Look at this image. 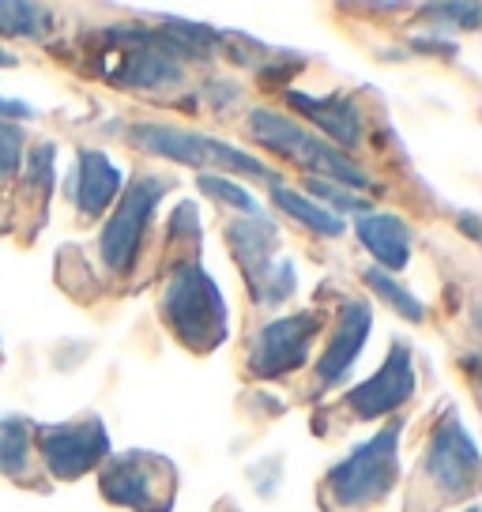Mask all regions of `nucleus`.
Wrapping results in <instances>:
<instances>
[{
    "instance_id": "10",
    "label": "nucleus",
    "mask_w": 482,
    "mask_h": 512,
    "mask_svg": "<svg viewBox=\"0 0 482 512\" xmlns=\"http://www.w3.org/2000/svg\"><path fill=\"white\" fill-rule=\"evenodd\" d=\"M129 136L136 144L159 155V159L181 162V166H196V170H241L249 177H268V166L253 155H245L241 147H230L223 140H211L200 132H185V128L170 125H132Z\"/></svg>"
},
{
    "instance_id": "8",
    "label": "nucleus",
    "mask_w": 482,
    "mask_h": 512,
    "mask_svg": "<svg viewBox=\"0 0 482 512\" xmlns=\"http://www.w3.org/2000/svg\"><path fill=\"white\" fill-rule=\"evenodd\" d=\"M174 181L159 174H140L129 189L121 192V204L113 211V219L102 230V241H98V253H102V264L110 268L113 275L132 272L136 256L144 249L147 226H151V215L159 208V200L166 196Z\"/></svg>"
},
{
    "instance_id": "14",
    "label": "nucleus",
    "mask_w": 482,
    "mask_h": 512,
    "mask_svg": "<svg viewBox=\"0 0 482 512\" xmlns=\"http://www.w3.org/2000/svg\"><path fill=\"white\" fill-rule=\"evenodd\" d=\"M121 192V170L106 151L83 147L72 170V200L83 219H98Z\"/></svg>"
},
{
    "instance_id": "1",
    "label": "nucleus",
    "mask_w": 482,
    "mask_h": 512,
    "mask_svg": "<svg viewBox=\"0 0 482 512\" xmlns=\"http://www.w3.org/2000/svg\"><path fill=\"white\" fill-rule=\"evenodd\" d=\"M159 313L170 336L193 354H211L215 347H223L230 332L226 302L219 294V283L200 264V249H189V253L181 249V256L170 264V275L159 294Z\"/></svg>"
},
{
    "instance_id": "17",
    "label": "nucleus",
    "mask_w": 482,
    "mask_h": 512,
    "mask_svg": "<svg viewBox=\"0 0 482 512\" xmlns=\"http://www.w3.org/2000/svg\"><path fill=\"white\" fill-rule=\"evenodd\" d=\"M272 200H275V208H283L290 219H298L302 226H309L313 234H324V238H339V234H343V219H339L336 211L313 204L302 192H290L287 185H279V181H272Z\"/></svg>"
},
{
    "instance_id": "15",
    "label": "nucleus",
    "mask_w": 482,
    "mask_h": 512,
    "mask_svg": "<svg viewBox=\"0 0 482 512\" xmlns=\"http://www.w3.org/2000/svg\"><path fill=\"white\" fill-rule=\"evenodd\" d=\"M287 102L306 113L309 121L328 136V144L332 147L336 144L339 147L362 144V110L354 106L351 98H339V95L313 98V95H298V91H290Z\"/></svg>"
},
{
    "instance_id": "23",
    "label": "nucleus",
    "mask_w": 482,
    "mask_h": 512,
    "mask_svg": "<svg viewBox=\"0 0 482 512\" xmlns=\"http://www.w3.org/2000/svg\"><path fill=\"white\" fill-rule=\"evenodd\" d=\"M306 189L317 192V196H321V200H328V204H336V215H339V211H366V200H358L351 189L332 185V181H324V177H309Z\"/></svg>"
},
{
    "instance_id": "3",
    "label": "nucleus",
    "mask_w": 482,
    "mask_h": 512,
    "mask_svg": "<svg viewBox=\"0 0 482 512\" xmlns=\"http://www.w3.org/2000/svg\"><path fill=\"white\" fill-rule=\"evenodd\" d=\"M400 433L403 422H388L385 430L343 456L321 482V505L328 512H358L377 505L400 482Z\"/></svg>"
},
{
    "instance_id": "9",
    "label": "nucleus",
    "mask_w": 482,
    "mask_h": 512,
    "mask_svg": "<svg viewBox=\"0 0 482 512\" xmlns=\"http://www.w3.org/2000/svg\"><path fill=\"white\" fill-rule=\"evenodd\" d=\"M34 445L38 456L53 479L72 482L83 479L87 471L106 464L110 456V433L102 426L98 415H80L68 422H49V426H34Z\"/></svg>"
},
{
    "instance_id": "25",
    "label": "nucleus",
    "mask_w": 482,
    "mask_h": 512,
    "mask_svg": "<svg viewBox=\"0 0 482 512\" xmlns=\"http://www.w3.org/2000/svg\"><path fill=\"white\" fill-rule=\"evenodd\" d=\"M0 64H16V57H12L8 49H0Z\"/></svg>"
},
{
    "instance_id": "12",
    "label": "nucleus",
    "mask_w": 482,
    "mask_h": 512,
    "mask_svg": "<svg viewBox=\"0 0 482 512\" xmlns=\"http://www.w3.org/2000/svg\"><path fill=\"white\" fill-rule=\"evenodd\" d=\"M411 392H415V366H411V347L400 339L385 358V366L377 369L370 381H362L347 392V411L354 418L392 415L396 407L411 400Z\"/></svg>"
},
{
    "instance_id": "5",
    "label": "nucleus",
    "mask_w": 482,
    "mask_h": 512,
    "mask_svg": "<svg viewBox=\"0 0 482 512\" xmlns=\"http://www.w3.org/2000/svg\"><path fill=\"white\" fill-rule=\"evenodd\" d=\"M98 490L110 505L132 512H170L177 501V464L162 452L129 448L121 456H110Z\"/></svg>"
},
{
    "instance_id": "22",
    "label": "nucleus",
    "mask_w": 482,
    "mask_h": 512,
    "mask_svg": "<svg viewBox=\"0 0 482 512\" xmlns=\"http://www.w3.org/2000/svg\"><path fill=\"white\" fill-rule=\"evenodd\" d=\"M200 189L215 196V200H223L230 208H241L245 215H257V200H253V192L234 185V181H226V177H211V174H200Z\"/></svg>"
},
{
    "instance_id": "2",
    "label": "nucleus",
    "mask_w": 482,
    "mask_h": 512,
    "mask_svg": "<svg viewBox=\"0 0 482 512\" xmlns=\"http://www.w3.org/2000/svg\"><path fill=\"white\" fill-rule=\"evenodd\" d=\"M479 486V448L456 411H445L430 430V445L418 456V475L407 490V512H441L475 494Z\"/></svg>"
},
{
    "instance_id": "18",
    "label": "nucleus",
    "mask_w": 482,
    "mask_h": 512,
    "mask_svg": "<svg viewBox=\"0 0 482 512\" xmlns=\"http://www.w3.org/2000/svg\"><path fill=\"white\" fill-rule=\"evenodd\" d=\"M31 437L34 422L19 415H0V475L23 479L31 467Z\"/></svg>"
},
{
    "instance_id": "11",
    "label": "nucleus",
    "mask_w": 482,
    "mask_h": 512,
    "mask_svg": "<svg viewBox=\"0 0 482 512\" xmlns=\"http://www.w3.org/2000/svg\"><path fill=\"white\" fill-rule=\"evenodd\" d=\"M317 332H321V317L317 313H294V317L268 320L253 336V343H249L245 369L257 381H279L287 373H298V369L306 366Z\"/></svg>"
},
{
    "instance_id": "20",
    "label": "nucleus",
    "mask_w": 482,
    "mask_h": 512,
    "mask_svg": "<svg viewBox=\"0 0 482 512\" xmlns=\"http://www.w3.org/2000/svg\"><path fill=\"white\" fill-rule=\"evenodd\" d=\"M362 279H366V287L377 290V294H381V298H385V302L392 305L403 320H422V317H426V305L418 302L415 294L403 287V283H396L388 272H381V268H366V272H362Z\"/></svg>"
},
{
    "instance_id": "16",
    "label": "nucleus",
    "mask_w": 482,
    "mask_h": 512,
    "mask_svg": "<svg viewBox=\"0 0 482 512\" xmlns=\"http://www.w3.org/2000/svg\"><path fill=\"white\" fill-rule=\"evenodd\" d=\"M358 241L370 249L381 272H400L411 260V230L400 215H358Z\"/></svg>"
},
{
    "instance_id": "6",
    "label": "nucleus",
    "mask_w": 482,
    "mask_h": 512,
    "mask_svg": "<svg viewBox=\"0 0 482 512\" xmlns=\"http://www.w3.org/2000/svg\"><path fill=\"white\" fill-rule=\"evenodd\" d=\"M98 53H102L98 72L117 87H166L181 80V64L159 31L151 34L144 27H110L102 31Z\"/></svg>"
},
{
    "instance_id": "24",
    "label": "nucleus",
    "mask_w": 482,
    "mask_h": 512,
    "mask_svg": "<svg viewBox=\"0 0 482 512\" xmlns=\"http://www.w3.org/2000/svg\"><path fill=\"white\" fill-rule=\"evenodd\" d=\"M8 117H34V106H27V102H12V98H0V121H8Z\"/></svg>"
},
{
    "instance_id": "19",
    "label": "nucleus",
    "mask_w": 482,
    "mask_h": 512,
    "mask_svg": "<svg viewBox=\"0 0 482 512\" xmlns=\"http://www.w3.org/2000/svg\"><path fill=\"white\" fill-rule=\"evenodd\" d=\"M53 31V12L42 4H0V34L8 38H46Z\"/></svg>"
},
{
    "instance_id": "21",
    "label": "nucleus",
    "mask_w": 482,
    "mask_h": 512,
    "mask_svg": "<svg viewBox=\"0 0 482 512\" xmlns=\"http://www.w3.org/2000/svg\"><path fill=\"white\" fill-rule=\"evenodd\" d=\"M19 162H23V128L12 121H0V196L16 181Z\"/></svg>"
},
{
    "instance_id": "13",
    "label": "nucleus",
    "mask_w": 482,
    "mask_h": 512,
    "mask_svg": "<svg viewBox=\"0 0 482 512\" xmlns=\"http://www.w3.org/2000/svg\"><path fill=\"white\" fill-rule=\"evenodd\" d=\"M370 328H373V309L370 302H362V298H351V302H343L336 317V328H332V336H328V347H324L321 362H317V388H332L339 384L347 373H351L354 358L362 354L366 347V339H370Z\"/></svg>"
},
{
    "instance_id": "7",
    "label": "nucleus",
    "mask_w": 482,
    "mask_h": 512,
    "mask_svg": "<svg viewBox=\"0 0 482 512\" xmlns=\"http://www.w3.org/2000/svg\"><path fill=\"white\" fill-rule=\"evenodd\" d=\"M275 226L260 223L257 215L234 219L226 226V245L238 260L249 298L257 305H283L298 287V272L290 260H272L275 249Z\"/></svg>"
},
{
    "instance_id": "4",
    "label": "nucleus",
    "mask_w": 482,
    "mask_h": 512,
    "mask_svg": "<svg viewBox=\"0 0 482 512\" xmlns=\"http://www.w3.org/2000/svg\"><path fill=\"white\" fill-rule=\"evenodd\" d=\"M249 136L260 140L264 147H272L275 155L298 162L302 170H317V174H328L336 185L343 189H373V177L351 162L339 147H332L328 140L313 136L309 128L287 121L283 113L272 110H253L249 113Z\"/></svg>"
},
{
    "instance_id": "26",
    "label": "nucleus",
    "mask_w": 482,
    "mask_h": 512,
    "mask_svg": "<svg viewBox=\"0 0 482 512\" xmlns=\"http://www.w3.org/2000/svg\"><path fill=\"white\" fill-rule=\"evenodd\" d=\"M0 362H4V351H0Z\"/></svg>"
}]
</instances>
